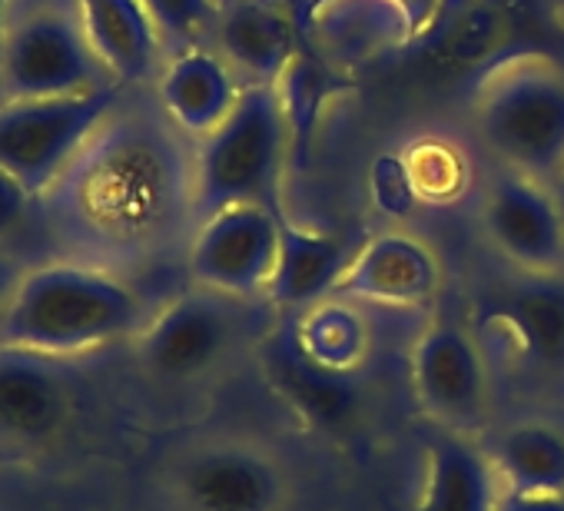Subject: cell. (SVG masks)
Wrapping results in <instances>:
<instances>
[{"mask_svg":"<svg viewBox=\"0 0 564 511\" xmlns=\"http://www.w3.org/2000/svg\"><path fill=\"white\" fill-rule=\"evenodd\" d=\"M256 356L265 385L306 428L319 435H346L362 422L359 372H336L316 362L303 349L293 316H275V323L256 339Z\"/></svg>","mask_w":564,"mask_h":511,"instance_id":"7c38bea8","label":"cell"},{"mask_svg":"<svg viewBox=\"0 0 564 511\" xmlns=\"http://www.w3.org/2000/svg\"><path fill=\"white\" fill-rule=\"evenodd\" d=\"M359 242L333 229H313L279 219V260L265 290V303L275 316H296L336 293V283L349 270Z\"/></svg>","mask_w":564,"mask_h":511,"instance_id":"e0dca14e","label":"cell"},{"mask_svg":"<svg viewBox=\"0 0 564 511\" xmlns=\"http://www.w3.org/2000/svg\"><path fill=\"white\" fill-rule=\"evenodd\" d=\"M196 143V222L236 203H259L282 213V176L296 150L290 113L275 84H246L232 113Z\"/></svg>","mask_w":564,"mask_h":511,"instance_id":"277c9868","label":"cell"},{"mask_svg":"<svg viewBox=\"0 0 564 511\" xmlns=\"http://www.w3.org/2000/svg\"><path fill=\"white\" fill-rule=\"evenodd\" d=\"M180 511H286L293 478L282 458L246 438H213L189 448L170 471Z\"/></svg>","mask_w":564,"mask_h":511,"instance_id":"9c48e42d","label":"cell"},{"mask_svg":"<svg viewBox=\"0 0 564 511\" xmlns=\"http://www.w3.org/2000/svg\"><path fill=\"white\" fill-rule=\"evenodd\" d=\"M442 290L445 270L438 252L405 229H389L359 242L333 296L356 306L419 313L435 306Z\"/></svg>","mask_w":564,"mask_h":511,"instance_id":"4fadbf2b","label":"cell"},{"mask_svg":"<svg viewBox=\"0 0 564 511\" xmlns=\"http://www.w3.org/2000/svg\"><path fill=\"white\" fill-rule=\"evenodd\" d=\"M123 90V84H110L77 97L0 100V170L34 199L51 193L100 133Z\"/></svg>","mask_w":564,"mask_h":511,"instance_id":"5b68a950","label":"cell"},{"mask_svg":"<svg viewBox=\"0 0 564 511\" xmlns=\"http://www.w3.org/2000/svg\"><path fill=\"white\" fill-rule=\"evenodd\" d=\"M117 84L94 54L84 24L70 8H37L11 21L0 44V94L21 97H77Z\"/></svg>","mask_w":564,"mask_h":511,"instance_id":"52a82bcc","label":"cell"},{"mask_svg":"<svg viewBox=\"0 0 564 511\" xmlns=\"http://www.w3.org/2000/svg\"><path fill=\"white\" fill-rule=\"evenodd\" d=\"M279 209L236 203L196 222L186 246V273L193 286L262 300L279 260Z\"/></svg>","mask_w":564,"mask_h":511,"instance_id":"8fae6325","label":"cell"},{"mask_svg":"<svg viewBox=\"0 0 564 511\" xmlns=\"http://www.w3.org/2000/svg\"><path fill=\"white\" fill-rule=\"evenodd\" d=\"M501 498L505 481L485 445L452 432H438L425 445L415 511H498Z\"/></svg>","mask_w":564,"mask_h":511,"instance_id":"44dd1931","label":"cell"},{"mask_svg":"<svg viewBox=\"0 0 564 511\" xmlns=\"http://www.w3.org/2000/svg\"><path fill=\"white\" fill-rule=\"evenodd\" d=\"M74 11L94 54L117 84H143L160 70L166 51L143 0H74Z\"/></svg>","mask_w":564,"mask_h":511,"instance_id":"7402d4cb","label":"cell"},{"mask_svg":"<svg viewBox=\"0 0 564 511\" xmlns=\"http://www.w3.org/2000/svg\"><path fill=\"white\" fill-rule=\"evenodd\" d=\"M402 163H405L415 196L432 206H445L458 199L471 180V166L465 153L442 137H422L409 143L402 153Z\"/></svg>","mask_w":564,"mask_h":511,"instance_id":"d4e9b609","label":"cell"},{"mask_svg":"<svg viewBox=\"0 0 564 511\" xmlns=\"http://www.w3.org/2000/svg\"><path fill=\"white\" fill-rule=\"evenodd\" d=\"M262 300H232L203 286H193L160 306L137 336V356L143 369L163 382H193L226 366L242 336H262L249 306Z\"/></svg>","mask_w":564,"mask_h":511,"instance_id":"8992f818","label":"cell"},{"mask_svg":"<svg viewBox=\"0 0 564 511\" xmlns=\"http://www.w3.org/2000/svg\"><path fill=\"white\" fill-rule=\"evenodd\" d=\"M478 222L488 246L521 276H564V203L554 183L495 166Z\"/></svg>","mask_w":564,"mask_h":511,"instance_id":"30bf717a","label":"cell"},{"mask_svg":"<svg viewBox=\"0 0 564 511\" xmlns=\"http://www.w3.org/2000/svg\"><path fill=\"white\" fill-rule=\"evenodd\" d=\"M160 146L127 143V153H107L77 180L74 203L64 216L90 246L147 256L160 249L180 226L196 229L193 163L173 166Z\"/></svg>","mask_w":564,"mask_h":511,"instance_id":"6da1fadb","label":"cell"},{"mask_svg":"<svg viewBox=\"0 0 564 511\" xmlns=\"http://www.w3.org/2000/svg\"><path fill=\"white\" fill-rule=\"evenodd\" d=\"M8 31H11V8H8V0H0V44H4Z\"/></svg>","mask_w":564,"mask_h":511,"instance_id":"f546056e","label":"cell"},{"mask_svg":"<svg viewBox=\"0 0 564 511\" xmlns=\"http://www.w3.org/2000/svg\"><path fill=\"white\" fill-rule=\"evenodd\" d=\"M293 323L303 349L336 372H359L372 356V326L366 313L349 300L326 296L316 306L296 313Z\"/></svg>","mask_w":564,"mask_h":511,"instance_id":"cb8c5ba5","label":"cell"},{"mask_svg":"<svg viewBox=\"0 0 564 511\" xmlns=\"http://www.w3.org/2000/svg\"><path fill=\"white\" fill-rule=\"evenodd\" d=\"M498 511H564V494H518V491H505Z\"/></svg>","mask_w":564,"mask_h":511,"instance_id":"f1b7e54d","label":"cell"},{"mask_svg":"<svg viewBox=\"0 0 564 511\" xmlns=\"http://www.w3.org/2000/svg\"><path fill=\"white\" fill-rule=\"evenodd\" d=\"M534 0H435L422 44L455 64L491 67L505 57L524 54L538 34Z\"/></svg>","mask_w":564,"mask_h":511,"instance_id":"9a60e30c","label":"cell"},{"mask_svg":"<svg viewBox=\"0 0 564 511\" xmlns=\"http://www.w3.org/2000/svg\"><path fill=\"white\" fill-rule=\"evenodd\" d=\"M143 8L170 57L199 47V37L223 18L216 0H143Z\"/></svg>","mask_w":564,"mask_h":511,"instance_id":"484cf974","label":"cell"},{"mask_svg":"<svg viewBox=\"0 0 564 511\" xmlns=\"http://www.w3.org/2000/svg\"><path fill=\"white\" fill-rule=\"evenodd\" d=\"M24 276H28V267L18 260L11 249L0 246V336H4V323H8L11 303H14Z\"/></svg>","mask_w":564,"mask_h":511,"instance_id":"83f0119b","label":"cell"},{"mask_svg":"<svg viewBox=\"0 0 564 511\" xmlns=\"http://www.w3.org/2000/svg\"><path fill=\"white\" fill-rule=\"evenodd\" d=\"M554 189H557V196H561V203H564V170L557 173V180H554Z\"/></svg>","mask_w":564,"mask_h":511,"instance_id":"4dcf8cb0","label":"cell"},{"mask_svg":"<svg viewBox=\"0 0 564 511\" xmlns=\"http://www.w3.org/2000/svg\"><path fill=\"white\" fill-rule=\"evenodd\" d=\"M468 110L495 166L557 180L564 170V67L554 57L524 51L485 67Z\"/></svg>","mask_w":564,"mask_h":511,"instance_id":"3957f363","label":"cell"},{"mask_svg":"<svg viewBox=\"0 0 564 511\" xmlns=\"http://www.w3.org/2000/svg\"><path fill=\"white\" fill-rule=\"evenodd\" d=\"M409 382L422 415L452 435L478 438L491 425L495 392L481 346L458 323H429L409 352Z\"/></svg>","mask_w":564,"mask_h":511,"instance_id":"ba28073f","label":"cell"},{"mask_svg":"<svg viewBox=\"0 0 564 511\" xmlns=\"http://www.w3.org/2000/svg\"><path fill=\"white\" fill-rule=\"evenodd\" d=\"M514 359L544 382H564V276H521L491 306Z\"/></svg>","mask_w":564,"mask_h":511,"instance_id":"ac0fdd59","label":"cell"},{"mask_svg":"<svg viewBox=\"0 0 564 511\" xmlns=\"http://www.w3.org/2000/svg\"><path fill=\"white\" fill-rule=\"evenodd\" d=\"M242 87L246 84H239L226 57L203 47L173 54L156 77V94L166 117L193 140L209 137L232 113Z\"/></svg>","mask_w":564,"mask_h":511,"instance_id":"d6986e66","label":"cell"},{"mask_svg":"<svg viewBox=\"0 0 564 511\" xmlns=\"http://www.w3.org/2000/svg\"><path fill=\"white\" fill-rule=\"evenodd\" d=\"M505 491L564 494V428L538 418L514 422L485 445Z\"/></svg>","mask_w":564,"mask_h":511,"instance_id":"603a6c76","label":"cell"},{"mask_svg":"<svg viewBox=\"0 0 564 511\" xmlns=\"http://www.w3.org/2000/svg\"><path fill=\"white\" fill-rule=\"evenodd\" d=\"M74 359L0 346V442L41 445L67 425L80 395Z\"/></svg>","mask_w":564,"mask_h":511,"instance_id":"5bb4252c","label":"cell"},{"mask_svg":"<svg viewBox=\"0 0 564 511\" xmlns=\"http://www.w3.org/2000/svg\"><path fill=\"white\" fill-rule=\"evenodd\" d=\"M147 300L120 276L84 263H47L28 270L0 346L47 356H84L150 323Z\"/></svg>","mask_w":564,"mask_h":511,"instance_id":"7a4b0ae2","label":"cell"},{"mask_svg":"<svg viewBox=\"0 0 564 511\" xmlns=\"http://www.w3.org/2000/svg\"><path fill=\"white\" fill-rule=\"evenodd\" d=\"M306 31L313 51L343 74L419 37L405 0H319Z\"/></svg>","mask_w":564,"mask_h":511,"instance_id":"2e32d148","label":"cell"},{"mask_svg":"<svg viewBox=\"0 0 564 511\" xmlns=\"http://www.w3.org/2000/svg\"><path fill=\"white\" fill-rule=\"evenodd\" d=\"M216 41L246 84H279L300 54V28L279 0H239L223 11Z\"/></svg>","mask_w":564,"mask_h":511,"instance_id":"ffe728a7","label":"cell"},{"mask_svg":"<svg viewBox=\"0 0 564 511\" xmlns=\"http://www.w3.org/2000/svg\"><path fill=\"white\" fill-rule=\"evenodd\" d=\"M31 199L34 196L8 170H0V239L11 236L24 222V216L31 209Z\"/></svg>","mask_w":564,"mask_h":511,"instance_id":"4316f807","label":"cell"}]
</instances>
